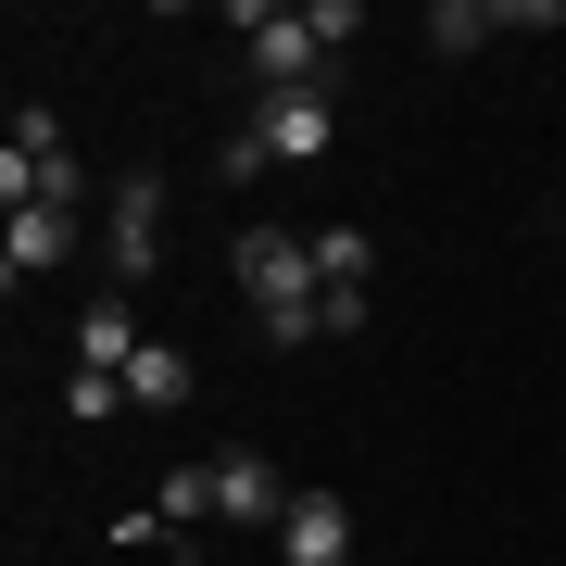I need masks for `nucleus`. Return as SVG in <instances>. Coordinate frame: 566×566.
I'll list each match as a JSON object with an SVG mask.
<instances>
[{"label":"nucleus","instance_id":"2eb2a0df","mask_svg":"<svg viewBox=\"0 0 566 566\" xmlns=\"http://www.w3.org/2000/svg\"><path fill=\"white\" fill-rule=\"evenodd\" d=\"M214 177H227V189H252V177H264V139H252V126H240V139H214Z\"/></svg>","mask_w":566,"mask_h":566},{"label":"nucleus","instance_id":"7ed1b4c3","mask_svg":"<svg viewBox=\"0 0 566 566\" xmlns=\"http://www.w3.org/2000/svg\"><path fill=\"white\" fill-rule=\"evenodd\" d=\"M151 227H164V177H126V189H114V240H102V264H114V303H126V290H139L151 264H164V240H151Z\"/></svg>","mask_w":566,"mask_h":566},{"label":"nucleus","instance_id":"9d476101","mask_svg":"<svg viewBox=\"0 0 566 566\" xmlns=\"http://www.w3.org/2000/svg\"><path fill=\"white\" fill-rule=\"evenodd\" d=\"M365 264H378V240H365V227H315V303H353Z\"/></svg>","mask_w":566,"mask_h":566},{"label":"nucleus","instance_id":"f03ea898","mask_svg":"<svg viewBox=\"0 0 566 566\" xmlns=\"http://www.w3.org/2000/svg\"><path fill=\"white\" fill-rule=\"evenodd\" d=\"M240 290H252L264 315L315 303V227H252V240H240Z\"/></svg>","mask_w":566,"mask_h":566},{"label":"nucleus","instance_id":"20e7f679","mask_svg":"<svg viewBox=\"0 0 566 566\" xmlns=\"http://www.w3.org/2000/svg\"><path fill=\"white\" fill-rule=\"evenodd\" d=\"M252 139H264V164H315L327 151V88H264V102H252Z\"/></svg>","mask_w":566,"mask_h":566},{"label":"nucleus","instance_id":"f257e3e1","mask_svg":"<svg viewBox=\"0 0 566 566\" xmlns=\"http://www.w3.org/2000/svg\"><path fill=\"white\" fill-rule=\"evenodd\" d=\"M252 39V88H327V51L353 39V0H303V13H264V0H240V13H227Z\"/></svg>","mask_w":566,"mask_h":566},{"label":"nucleus","instance_id":"39448f33","mask_svg":"<svg viewBox=\"0 0 566 566\" xmlns=\"http://www.w3.org/2000/svg\"><path fill=\"white\" fill-rule=\"evenodd\" d=\"M290 504H303V491H290L264 453H227V465H214V516H227V528H277Z\"/></svg>","mask_w":566,"mask_h":566},{"label":"nucleus","instance_id":"ddd939ff","mask_svg":"<svg viewBox=\"0 0 566 566\" xmlns=\"http://www.w3.org/2000/svg\"><path fill=\"white\" fill-rule=\"evenodd\" d=\"M151 516H164V528H189V516H214V465H177V479L151 491Z\"/></svg>","mask_w":566,"mask_h":566},{"label":"nucleus","instance_id":"1a4fd4ad","mask_svg":"<svg viewBox=\"0 0 566 566\" xmlns=\"http://www.w3.org/2000/svg\"><path fill=\"white\" fill-rule=\"evenodd\" d=\"M189 390H202V378H189V353H177V340H139V365H126V403H151V416H177Z\"/></svg>","mask_w":566,"mask_h":566},{"label":"nucleus","instance_id":"f8f14e48","mask_svg":"<svg viewBox=\"0 0 566 566\" xmlns=\"http://www.w3.org/2000/svg\"><path fill=\"white\" fill-rule=\"evenodd\" d=\"M76 365H102V378H126V365H139V327H126V303H88V315H76Z\"/></svg>","mask_w":566,"mask_h":566},{"label":"nucleus","instance_id":"dca6fc26","mask_svg":"<svg viewBox=\"0 0 566 566\" xmlns=\"http://www.w3.org/2000/svg\"><path fill=\"white\" fill-rule=\"evenodd\" d=\"M164 566H189V554H164Z\"/></svg>","mask_w":566,"mask_h":566},{"label":"nucleus","instance_id":"0eeeda50","mask_svg":"<svg viewBox=\"0 0 566 566\" xmlns=\"http://www.w3.org/2000/svg\"><path fill=\"white\" fill-rule=\"evenodd\" d=\"M76 252V214H51V202H13V227H0V277H51V264Z\"/></svg>","mask_w":566,"mask_h":566},{"label":"nucleus","instance_id":"9b49d317","mask_svg":"<svg viewBox=\"0 0 566 566\" xmlns=\"http://www.w3.org/2000/svg\"><path fill=\"white\" fill-rule=\"evenodd\" d=\"M491 39H504V0H441V13H428V51H441V63L491 51Z\"/></svg>","mask_w":566,"mask_h":566},{"label":"nucleus","instance_id":"4468645a","mask_svg":"<svg viewBox=\"0 0 566 566\" xmlns=\"http://www.w3.org/2000/svg\"><path fill=\"white\" fill-rule=\"evenodd\" d=\"M126 403V378H102V365H76V390H63V416H76V428H102Z\"/></svg>","mask_w":566,"mask_h":566},{"label":"nucleus","instance_id":"6e6552de","mask_svg":"<svg viewBox=\"0 0 566 566\" xmlns=\"http://www.w3.org/2000/svg\"><path fill=\"white\" fill-rule=\"evenodd\" d=\"M0 189H13V202H51V214H76V202H88L76 151H25V139H0Z\"/></svg>","mask_w":566,"mask_h":566},{"label":"nucleus","instance_id":"423d86ee","mask_svg":"<svg viewBox=\"0 0 566 566\" xmlns=\"http://www.w3.org/2000/svg\"><path fill=\"white\" fill-rule=\"evenodd\" d=\"M277 566H353V516H340V491H303V504L277 516Z\"/></svg>","mask_w":566,"mask_h":566}]
</instances>
